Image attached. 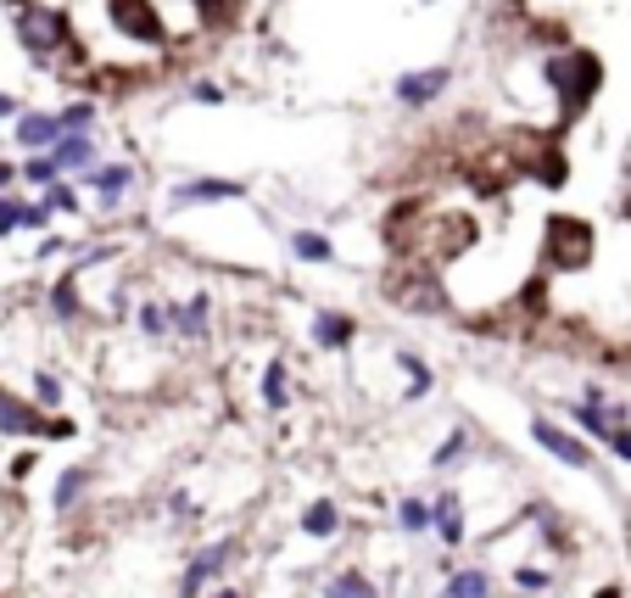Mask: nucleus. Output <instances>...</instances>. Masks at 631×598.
I'll use <instances>...</instances> for the list:
<instances>
[{
  "label": "nucleus",
  "instance_id": "obj_1",
  "mask_svg": "<svg viewBox=\"0 0 631 598\" xmlns=\"http://www.w3.org/2000/svg\"><path fill=\"white\" fill-rule=\"evenodd\" d=\"M78 425L67 414H40L29 397H18L12 386H0V437L7 442H67Z\"/></svg>",
  "mask_w": 631,
  "mask_h": 598
},
{
  "label": "nucleus",
  "instance_id": "obj_8",
  "mask_svg": "<svg viewBox=\"0 0 631 598\" xmlns=\"http://www.w3.org/2000/svg\"><path fill=\"white\" fill-rule=\"evenodd\" d=\"M207 330H213V297L207 291H196L191 302H168V335L196 348V341H207Z\"/></svg>",
  "mask_w": 631,
  "mask_h": 598
},
{
  "label": "nucleus",
  "instance_id": "obj_23",
  "mask_svg": "<svg viewBox=\"0 0 631 598\" xmlns=\"http://www.w3.org/2000/svg\"><path fill=\"white\" fill-rule=\"evenodd\" d=\"M263 408L268 414H286L291 408V364L286 359H275L263 370Z\"/></svg>",
  "mask_w": 631,
  "mask_h": 598
},
{
  "label": "nucleus",
  "instance_id": "obj_22",
  "mask_svg": "<svg viewBox=\"0 0 631 598\" xmlns=\"http://www.w3.org/2000/svg\"><path fill=\"white\" fill-rule=\"evenodd\" d=\"M319 598H381L370 570H335L330 581H319Z\"/></svg>",
  "mask_w": 631,
  "mask_h": 598
},
{
  "label": "nucleus",
  "instance_id": "obj_2",
  "mask_svg": "<svg viewBox=\"0 0 631 598\" xmlns=\"http://www.w3.org/2000/svg\"><path fill=\"white\" fill-rule=\"evenodd\" d=\"M18 40L34 62H51L56 51H67V18L51 7H18Z\"/></svg>",
  "mask_w": 631,
  "mask_h": 598
},
{
  "label": "nucleus",
  "instance_id": "obj_28",
  "mask_svg": "<svg viewBox=\"0 0 631 598\" xmlns=\"http://www.w3.org/2000/svg\"><path fill=\"white\" fill-rule=\"evenodd\" d=\"M291 252L302 264H330V235H319V229H297L291 235Z\"/></svg>",
  "mask_w": 631,
  "mask_h": 598
},
{
  "label": "nucleus",
  "instance_id": "obj_19",
  "mask_svg": "<svg viewBox=\"0 0 631 598\" xmlns=\"http://www.w3.org/2000/svg\"><path fill=\"white\" fill-rule=\"evenodd\" d=\"M45 157H51L56 174H67V168H96V140H89V135H62Z\"/></svg>",
  "mask_w": 631,
  "mask_h": 598
},
{
  "label": "nucleus",
  "instance_id": "obj_26",
  "mask_svg": "<svg viewBox=\"0 0 631 598\" xmlns=\"http://www.w3.org/2000/svg\"><path fill=\"white\" fill-rule=\"evenodd\" d=\"M40 414H62V403H67V386H62V375L56 370H34V397H29Z\"/></svg>",
  "mask_w": 631,
  "mask_h": 598
},
{
  "label": "nucleus",
  "instance_id": "obj_24",
  "mask_svg": "<svg viewBox=\"0 0 631 598\" xmlns=\"http://www.w3.org/2000/svg\"><path fill=\"white\" fill-rule=\"evenodd\" d=\"M570 425L581 431V442H609V414H603V403H570Z\"/></svg>",
  "mask_w": 631,
  "mask_h": 598
},
{
  "label": "nucleus",
  "instance_id": "obj_14",
  "mask_svg": "<svg viewBox=\"0 0 631 598\" xmlns=\"http://www.w3.org/2000/svg\"><path fill=\"white\" fill-rule=\"evenodd\" d=\"M89 185H96V207L113 213L124 202V191L135 185V168L129 162H107V168H89Z\"/></svg>",
  "mask_w": 631,
  "mask_h": 598
},
{
  "label": "nucleus",
  "instance_id": "obj_30",
  "mask_svg": "<svg viewBox=\"0 0 631 598\" xmlns=\"http://www.w3.org/2000/svg\"><path fill=\"white\" fill-rule=\"evenodd\" d=\"M56 124H62V135H89V124H96V102H73V107H62Z\"/></svg>",
  "mask_w": 631,
  "mask_h": 598
},
{
  "label": "nucleus",
  "instance_id": "obj_37",
  "mask_svg": "<svg viewBox=\"0 0 631 598\" xmlns=\"http://www.w3.org/2000/svg\"><path fill=\"white\" fill-rule=\"evenodd\" d=\"M45 224H51V213L34 207V202H23V229H45Z\"/></svg>",
  "mask_w": 631,
  "mask_h": 598
},
{
  "label": "nucleus",
  "instance_id": "obj_41",
  "mask_svg": "<svg viewBox=\"0 0 631 598\" xmlns=\"http://www.w3.org/2000/svg\"><path fill=\"white\" fill-rule=\"evenodd\" d=\"M213 598H246V592H240V587H229V581H224V587H218V592H213Z\"/></svg>",
  "mask_w": 631,
  "mask_h": 598
},
{
  "label": "nucleus",
  "instance_id": "obj_43",
  "mask_svg": "<svg viewBox=\"0 0 631 598\" xmlns=\"http://www.w3.org/2000/svg\"><path fill=\"white\" fill-rule=\"evenodd\" d=\"M173 598H179V592H173Z\"/></svg>",
  "mask_w": 631,
  "mask_h": 598
},
{
  "label": "nucleus",
  "instance_id": "obj_4",
  "mask_svg": "<svg viewBox=\"0 0 631 598\" xmlns=\"http://www.w3.org/2000/svg\"><path fill=\"white\" fill-rule=\"evenodd\" d=\"M548 78H554V90L570 102V107H581L592 90H598V56H587V51H565V56H548V67H543Z\"/></svg>",
  "mask_w": 631,
  "mask_h": 598
},
{
  "label": "nucleus",
  "instance_id": "obj_3",
  "mask_svg": "<svg viewBox=\"0 0 631 598\" xmlns=\"http://www.w3.org/2000/svg\"><path fill=\"white\" fill-rule=\"evenodd\" d=\"M587 258H592V229L576 218H554L543 235V264L570 275V269H587Z\"/></svg>",
  "mask_w": 631,
  "mask_h": 598
},
{
  "label": "nucleus",
  "instance_id": "obj_9",
  "mask_svg": "<svg viewBox=\"0 0 631 598\" xmlns=\"http://www.w3.org/2000/svg\"><path fill=\"white\" fill-rule=\"evenodd\" d=\"M113 23L129 34V40H146V45H162V18L151 0H113Z\"/></svg>",
  "mask_w": 631,
  "mask_h": 598
},
{
  "label": "nucleus",
  "instance_id": "obj_13",
  "mask_svg": "<svg viewBox=\"0 0 631 598\" xmlns=\"http://www.w3.org/2000/svg\"><path fill=\"white\" fill-rule=\"evenodd\" d=\"M89 481H96V476H89V464H67V470H62V476L51 481V515H56V521H67L73 509L84 503Z\"/></svg>",
  "mask_w": 631,
  "mask_h": 598
},
{
  "label": "nucleus",
  "instance_id": "obj_39",
  "mask_svg": "<svg viewBox=\"0 0 631 598\" xmlns=\"http://www.w3.org/2000/svg\"><path fill=\"white\" fill-rule=\"evenodd\" d=\"M12 185H18V162H0V196H12Z\"/></svg>",
  "mask_w": 631,
  "mask_h": 598
},
{
  "label": "nucleus",
  "instance_id": "obj_18",
  "mask_svg": "<svg viewBox=\"0 0 631 598\" xmlns=\"http://www.w3.org/2000/svg\"><path fill=\"white\" fill-rule=\"evenodd\" d=\"M297 526H302L308 543H330V537L341 532V503H335V498H313V503L302 509V521H297Z\"/></svg>",
  "mask_w": 631,
  "mask_h": 598
},
{
  "label": "nucleus",
  "instance_id": "obj_34",
  "mask_svg": "<svg viewBox=\"0 0 631 598\" xmlns=\"http://www.w3.org/2000/svg\"><path fill=\"white\" fill-rule=\"evenodd\" d=\"M12 229H23V202L18 196H0V235H12Z\"/></svg>",
  "mask_w": 631,
  "mask_h": 598
},
{
  "label": "nucleus",
  "instance_id": "obj_20",
  "mask_svg": "<svg viewBox=\"0 0 631 598\" xmlns=\"http://www.w3.org/2000/svg\"><path fill=\"white\" fill-rule=\"evenodd\" d=\"M18 140L40 157V151H51L56 140H62V124H56V113H23L18 118Z\"/></svg>",
  "mask_w": 631,
  "mask_h": 598
},
{
  "label": "nucleus",
  "instance_id": "obj_36",
  "mask_svg": "<svg viewBox=\"0 0 631 598\" xmlns=\"http://www.w3.org/2000/svg\"><path fill=\"white\" fill-rule=\"evenodd\" d=\"M168 515H173V521H191V515H196V503H191L185 492H173V498H168Z\"/></svg>",
  "mask_w": 631,
  "mask_h": 598
},
{
  "label": "nucleus",
  "instance_id": "obj_33",
  "mask_svg": "<svg viewBox=\"0 0 631 598\" xmlns=\"http://www.w3.org/2000/svg\"><path fill=\"white\" fill-rule=\"evenodd\" d=\"M18 180H34V185H51V180H56V168H51V157L40 151V157H29V162L18 168Z\"/></svg>",
  "mask_w": 631,
  "mask_h": 598
},
{
  "label": "nucleus",
  "instance_id": "obj_32",
  "mask_svg": "<svg viewBox=\"0 0 631 598\" xmlns=\"http://www.w3.org/2000/svg\"><path fill=\"white\" fill-rule=\"evenodd\" d=\"M40 207H45V213H51V207H56V213H78V196H73V185H56V180H51Z\"/></svg>",
  "mask_w": 631,
  "mask_h": 598
},
{
  "label": "nucleus",
  "instance_id": "obj_17",
  "mask_svg": "<svg viewBox=\"0 0 631 598\" xmlns=\"http://www.w3.org/2000/svg\"><path fill=\"white\" fill-rule=\"evenodd\" d=\"M246 196V185L235 180H185V185H173V207H202V202H235Z\"/></svg>",
  "mask_w": 631,
  "mask_h": 598
},
{
  "label": "nucleus",
  "instance_id": "obj_16",
  "mask_svg": "<svg viewBox=\"0 0 631 598\" xmlns=\"http://www.w3.org/2000/svg\"><path fill=\"white\" fill-rule=\"evenodd\" d=\"M386 297H392L397 308H414V313H436V308H441V291H436V280H430V275L392 280V286H386Z\"/></svg>",
  "mask_w": 631,
  "mask_h": 598
},
{
  "label": "nucleus",
  "instance_id": "obj_27",
  "mask_svg": "<svg viewBox=\"0 0 631 598\" xmlns=\"http://www.w3.org/2000/svg\"><path fill=\"white\" fill-rule=\"evenodd\" d=\"M397 526L408 532V537H425L430 532V498H397Z\"/></svg>",
  "mask_w": 631,
  "mask_h": 598
},
{
  "label": "nucleus",
  "instance_id": "obj_21",
  "mask_svg": "<svg viewBox=\"0 0 631 598\" xmlns=\"http://www.w3.org/2000/svg\"><path fill=\"white\" fill-rule=\"evenodd\" d=\"M78 269H67V275H56V286H51V319L56 324H78L84 319V302H78Z\"/></svg>",
  "mask_w": 631,
  "mask_h": 598
},
{
  "label": "nucleus",
  "instance_id": "obj_31",
  "mask_svg": "<svg viewBox=\"0 0 631 598\" xmlns=\"http://www.w3.org/2000/svg\"><path fill=\"white\" fill-rule=\"evenodd\" d=\"M514 587H520V592H543V587H554V570H543V565H514Z\"/></svg>",
  "mask_w": 631,
  "mask_h": 598
},
{
  "label": "nucleus",
  "instance_id": "obj_25",
  "mask_svg": "<svg viewBox=\"0 0 631 598\" xmlns=\"http://www.w3.org/2000/svg\"><path fill=\"white\" fill-rule=\"evenodd\" d=\"M397 364H403V397H408V403H419V397H430V386H436V375H430V364H425L419 353H397Z\"/></svg>",
  "mask_w": 631,
  "mask_h": 598
},
{
  "label": "nucleus",
  "instance_id": "obj_11",
  "mask_svg": "<svg viewBox=\"0 0 631 598\" xmlns=\"http://www.w3.org/2000/svg\"><path fill=\"white\" fill-rule=\"evenodd\" d=\"M441 598H498V576L486 565H453L441 576Z\"/></svg>",
  "mask_w": 631,
  "mask_h": 598
},
{
  "label": "nucleus",
  "instance_id": "obj_10",
  "mask_svg": "<svg viewBox=\"0 0 631 598\" xmlns=\"http://www.w3.org/2000/svg\"><path fill=\"white\" fill-rule=\"evenodd\" d=\"M313 348L319 353H346L352 341H357V319L352 313H335V308H324V313H313Z\"/></svg>",
  "mask_w": 631,
  "mask_h": 598
},
{
  "label": "nucleus",
  "instance_id": "obj_35",
  "mask_svg": "<svg viewBox=\"0 0 631 598\" xmlns=\"http://www.w3.org/2000/svg\"><path fill=\"white\" fill-rule=\"evenodd\" d=\"M620 464H631V425H620V431H609V442H603Z\"/></svg>",
  "mask_w": 631,
  "mask_h": 598
},
{
  "label": "nucleus",
  "instance_id": "obj_15",
  "mask_svg": "<svg viewBox=\"0 0 631 598\" xmlns=\"http://www.w3.org/2000/svg\"><path fill=\"white\" fill-rule=\"evenodd\" d=\"M475 459V437H470V425H453L441 442H436V453H430V470L436 476H447V470H464Z\"/></svg>",
  "mask_w": 631,
  "mask_h": 598
},
{
  "label": "nucleus",
  "instance_id": "obj_29",
  "mask_svg": "<svg viewBox=\"0 0 631 598\" xmlns=\"http://www.w3.org/2000/svg\"><path fill=\"white\" fill-rule=\"evenodd\" d=\"M135 330H140L146 341H162V335H168V302H140V308H135Z\"/></svg>",
  "mask_w": 631,
  "mask_h": 598
},
{
  "label": "nucleus",
  "instance_id": "obj_12",
  "mask_svg": "<svg viewBox=\"0 0 631 598\" xmlns=\"http://www.w3.org/2000/svg\"><path fill=\"white\" fill-rule=\"evenodd\" d=\"M447 84H453V73H447V67L403 73V78H397V102H403V107H430V102L447 90Z\"/></svg>",
  "mask_w": 631,
  "mask_h": 598
},
{
  "label": "nucleus",
  "instance_id": "obj_5",
  "mask_svg": "<svg viewBox=\"0 0 631 598\" xmlns=\"http://www.w3.org/2000/svg\"><path fill=\"white\" fill-rule=\"evenodd\" d=\"M531 442L543 448L548 459H559L565 470H592V448L576 431H565L559 419H548V414H531Z\"/></svg>",
  "mask_w": 631,
  "mask_h": 598
},
{
  "label": "nucleus",
  "instance_id": "obj_40",
  "mask_svg": "<svg viewBox=\"0 0 631 598\" xmlns=\"http://www.w3.org/2000/svg\"><path fill=\"white\" fill-rule=\"evenodd\" d=\"M12 113H18V102H12L7 90H0V118H12Z\"/></svg>",
  "mask_w": 631,
  "mask_h": 598
},
{
  "label": "nucleus",
  "instance_id": "obj_38",
  "mask_svg": "<svg viewBox=\"0 0 631 598\" xmlns=\"http://www.w3.org/2000/svg\"><path fill=\"white\" fill-rule=\"evenodd\" d=\"M191 96H196L202 107H218V102H224V90H218V84H207V78L196 84V90H191Z\"/></svg>",
  "mask_w": 631,
  "mask_h": 598
},
{
  "label": "nucleus",
  "instance_id": "obj_7",
  "mask_svg": "<svg viewBox=\"0 0 631 598\" xmlns=\"http://www.w3.org/2000/svg\"><path fill=\"white\" fill-rule=\"evenodd\" d=\"M229 559H235V543H207V548H196L191 565H185V576H179V598H202V587H213V581L229 570Z\"/></svg>",
  "mask_w": 631,
  "mask_h": 598
},
{
  "label": "nucleus",
  "instance_id": "obj_6",
  "mask_svg": "<svg viewBox=\"0 0 631 598\" xmlns=\"http://www.w3.org/2000/svg\"><path fill=\"white\" fill-rule=\"evenodd\" d=\"M430 532H436V543H441L447 554L470 543V526H464V492H459V487L430 492Z\"/></svg>",
  "mask_w": 631,
  "mask_h": 598
},
{
  "label": "nucleus",
  "instance_id": "obj_42",
  "mask_svg": "<svg viewBox=\"0 0 631 598\" xmlns=\"http://www.w3.org/2000/svg\"><path fill=\"white\" fill-rule=\"evenodd\" d=\"M598 598H620V592H614V587H603V592H598Z\"/></svg>",
  "mask_w": 631,
  "mask_h": 598
}]
</instances>
